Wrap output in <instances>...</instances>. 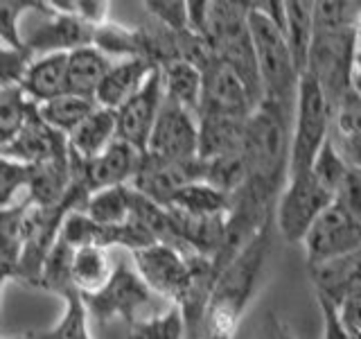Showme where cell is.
I'll return each instance as SVG.
<instances>
[{
	"label": "cell",
	"mask_w": 361,
	"mask_h": 339,
	"mask_svg": "<svg viewBox=\"0 0 361 339\" xmlns=\"http://www.w3.org/2000/svg\"><path fill=\"white\" fill-rule=\"evenodd\" d=\"M316 301H319V308L323 314V339H353L343 328L341 319H338L336 305L327 297H321V294H316Z\"/></svg>",
	"instance_id": "42"
},
{
	"label": "cell",
	"mask_w": 361,
	"mask_h": 339,
	"mask_svg": "<svg viewBox=\"0 0 361 339\" xmlns=\"http://www.w3.org/2000/svg\"><path fill=\"white\" fill-rule=\"evenodd\" d=\"M203 39L210 43L214 54L231 64L251 90L253 102L259 107L264 100L262 79L257 71L251 25H248V3H226L208 0V16Z\"/></svg>",
	"instance_id": "4"
},
{
	"label": "cell",
	"mask_w": 361,
	"mask_h": 339,
	"mask_svg": "<svg viewBox=\"0 0 361 339\" xmlns=\"http://www.w3.org/2000/svg\"><path fill=\"white\" fill-rule=\"evenodd\" d=\"M20 88L34 105H45L59 95L68 93V54H45L37 56L25 77L20 79Z\"/></svg>",
	"instance_id": "20"
},
{
	"label": "cell",
	"mask_w": 361,
	"mask_h": 339,
	"mask_svg": "<svg viewBox=\"0 0 361 339\" xmlns=\"http://www.w3.org/2000/svg\"><path fill=\"white\" fill-rule=\"evenodd\" d=\"M165 105V90H163V71L154 68L152 75L145 79V84L131 100L116 111L118 113V141H124L140 152H147L154 124L161 116V109Z\"/></svg>",
	"instance_id": "14"
},
{
	"label": "cell",
	"mask_w": 361,
	"mask_h": 339,
	"mask_svg": "<svg viewBox=\"0 0 361 339\" xmlns=\"http://www.w3.org/2000/svg\"><path fill=\"white\" fill-rule=\"evenodd\" d=\"M163 71V90L165 100L176 107H183L199 116L201 109V90H203V73L197 66L188 61H172L161 66Z\"/></svg>",
	"instance_id": "26"
},
{
	"label": "cell",
	"mask_w": 361,
	"mask_h": 339,
	"mask_svg": "<svg viewBox=\"0 0 361 339\" xmlns=\"http://www.w3.org/2000/svg\"><path fill=\"white\" fill-rule=\"evenodd\" d=\"M142 9L149 14L152 20L161 23L167 30H172V32L190 30L185 0H147V3H142Z\"/></svg>",
	"instance_id": "39"
},
{
	"label": "cell",
	"mask_w": 361,
	"mask_h": 339,
	"mask_svg": "<svg viewBox=\"0 0 361 339\" xmlns=\"http://www.w3.org/2000/svg\"><path fill=\"white\" fill-rule=\"evenodd\" d=\"M30 339H32V337H30Z\"/></svg>",
	"instance_id": "47"
},
{
	"label": "cell",
	"mask_w": 361,
	"mask_h": 339,
	"mask_svg": "<svg viewBox=\"0 0 361 339\" xmlns=\"http://www.w3.org/2000/svg\"><path fill=\"white\" fill-rule=\"evenodd\" d=\"M231 206H233L231 195H226V192L206 184V181H197V184H190L180 190L169 201L167 208L195 215V218H219V215H228Z\"/></svg>",
	"instance_id": "28"
},
{
	"label": "cell",
	"mask_w": 361,
	"mask_h": 339,
	"mask_svg": "<svg viewBox=\"0 0 361 339\" xmlns=\"http://www.w3.org/2000/svg\"><path fill=\"white\" fill-rule=\"evenodd\" d=\"M104 235H106V229L102 224H97L86 210L68 213L63 224H61V233H59L61 240L71 244L75 251H77V249H84V246L106 249Z\"/></svg>",
	"instance_id": "36"
},
{
	"label": "cell",
	"mask_w": 361,
	"mask_h": 339,
	"mask_svg": "<svg viewBox=\"0 0 361 339\" xmlns=\"http://www.w3.org/2000/svg\"><path fill=\"white\" fill-rule=\"evenodd\" d=\"M334 111L312 75L305 73L298 84L296 109L291 124V161L289 177L310 172L316 156L330 141Z\"/></svg>",
	"instance_id": "6"
},
{
	"label": "cell",
	"mask_w": 361,
	"mask_h": 339,
	"mask_svg": "<svg viewBox=\"0 0 361 339\" xmlns=\"http://www.w3.org/2000/svg\"><path fill=\"white\" fill-rule=\"evenodd\" d=\"M0 154H3V158H11V161L37 165L54 161V158H68L71 143H68V136L52 129L39 116L37 107V111L30 116L27 124L18 131L16 138L9 141L7 145H0Z\"/></svg>",
	"instance_id": "17"
},
{
	"label": "cell",
	"mask_w": 361,
	"mask_h": 339,
	"mask_svg": "<svg viewBox=\"0 0 361 339\" xmlns=\"http://www.w3.org/2000/svg\"><path fill=\"white\" fill-rule=\"evenodd\" d=\"M5 339H30V333H25V335H18V337H5Z\"/></svg>",
	"instance_id": "45"
},
{
	"label": "cell",
	"mask_w": 361,
	"mask_h": 339,
	"mask_svg": "<svg viewBox=\"0 0 361 339\" xmlns=\"http://www.w3.org/2000/svg\"><path fill=\"white\" fill-rule=\"evenodd\" d=\"M307 265L316 267L361 249V224L336 199L327 206L305 235Z\"/></svg>",
	"instance_id": "9"
},
{
	"label": "cell",
	"mask_w": 361,
	"mask_h": 339,
	"mask_svg": "<svg viewBox=\"0 0 361 339\" xmlns=\"http://www.w3.org/2000/svg\"><path fill=\"white\" fill-rule=\"evenodd\" d=\"M90 312L86 308L84 294L71 290L63 297V314L48 331L30 333L32 339H95L90 333Z\"/></svg>",
	"instance_id": "30"
},
{
	"label": "cell",
	"mask_w": 361,
	"mask_h": 339,
	"mask_svg": "<svg viewBox=\"0 0 361 339\" xmlns=\"http://www.w3.org/2000/svg\"><path fill=\"white\" fill-rule=\"evenodd\" d=\"M314 7L307 0H287L285 3V37L293 54L300 77L307 73V61L314 43Z\"/></svg>",
	"instance_id": "25"
},
{
	"label": "cell",
	"mask_w": 361,
	"mask_h": 339,
	"mask_svg": "<svg viewBox=\"0 0 361 339\" xmlns=\"http://www.w3.org/2000/svg\"><path fill=\"white\" fill-rule=\"evenodd\" d=\"M145 161V152L124 141H116L104 154L97 158L77 156L71 152V172L77 184H82L90 195L116 186H131L135 174L140 172Z\"/></svg>",
	"instance_id": "10"
},
{
	"label": "cell",
	"mask_w": 361,
	"mask_h": 339,
	"mask_svg": "<svg viewBox=\"0 0 361 339\" xmlns=\"http://www.w3.org/2000/svg\"><path fill=\"white\" fill-rule=\"evenodd\" d=\"M274 339H293V337H291V333L287 331L285 326L278 323V321L274 319Z\"/></svg>",
	"instance_id": "44"
},
{
	"label": "cell",
	"mask_w": 361,
	"mask_h": 339,
	"mask_svg": "<svg viewBox=\"0 0 361 339\" xmlns=\"http://www.w3.org/2000/svg\"><path fill=\"white\" fill-rule=\"evenodd\" d=\"M34 165L3 158V170H0V210L11 208L27 199V188L32 181Z\"/></svg>",
	"instance_id": "37"
},
{
	"label": "cell",
	"mask_w": 361,
	"mask_h": 339,
	"mask_svg": "<svg viewBox=\"0 0 361 339\" xmlns=\"http://www.w3.org/2000/svg\"><path fill=\"white\" fill-rule=\"evenodd\" d=\"M158 66H154L149 59L142 56H127V59L113 61L111 71L106 73L104 82L99 84L95 102L102 109L118 111L124 102L131 100L145 84V79L152 75V71Z\"/></svg>",
	"instance_id": "18"
},
{
	"label": "cell",
	"mask_w": 361,
	"mask_h": 339,
	"mask_svg": "<svg viewBox=\"0 0 361 339\" xmlns=\"http://www.w3.org/2000/svg\"><path fill=\"white\" fill-rule=\"evenodd\" d=\"M73 263H75V249L59 237L43 263L39 287L45 292H52L61 299L71 290H77L73 282Z\"/></svg>",
	"instance_id": "32"
},
{
	"label": "cell",
	"mask_w": 361,
	"mask_h": 339,
	"mask_svg": "<svg viewBox=\"0 0 361 339\" xmlns=\"http://www.w3.org/2000/svg\"><path fill=\"white\" fill-rule=\"evenodd\" d=\"M350 172V165L345 163V158L338 154V150L334 147L332 141H327L325 147L321 150V154L316 156V161L312 165V174L319 184L330 192V195L336 199L338 190H341L343 181Z\"/></svg>",
	"instance_id": "38"
},
{
	"label": "cell",
	"mask_w": 361,
	"mask_h": 339,
	"mask_svg": "<svg viewBox=\"0 0 361 339\" xmlns=\"http://www.w3.org/2000/svg\"><path fill=\"white\" fill-rule=\"evenodd\" d=\"M41 16L43 20L25 37V45L34 56L59 54V52L71 54L79 48L93 45L95 28L88 25L79 16L56 11L54 7L50 14H41Z\"/></svg>",
	"instance_id": "16"
},
{
	"label": "cell",
	"mask_w": 361,
	"mask_h": 339,
	"mask_svg": "<svg viewBox=\"0 0 361 339\" xmlns=\"http://www.w3.org/2000/svg\"><path fill=\"white\" fill-rule=\"evenodd\" d=\"M145 154L158 161L199 158V116L165 100Z\"/></svg>",
	"instance_id": "13"
},
{
	"label": "cell",
	"mask_w": 361,
	"mask_h": 339,
	"mask_svg": "<svg viewBox=\"0 0 361 339\" xmlns=\"http://www.w3.org/2000/svg\"><path fill=\"white\" fill-rule=\"evenodd\" d=\"M111 258L106 249L102 246H84L75 251V263H73V282L75 287L86 297V294H97L109 285L113 276Z\"/></svg>",
	"instance_id": "29"
},
{
	"label": "cell",
	"mask_w": 361,
	"mask_h": 339,
	"mask_svg": "<svg viewBox=\"0 0 361 339\" xmlns=\"http://www.w3.org/2000/svg\"><path fill=\"white\" fill-rule=\"evenodd\" d=\"M246 122L240 118H221V116H201L199 118V158H212L240 154L244 152L246 141Z\"/></svg>",
	"instance_id": "21"
},
{
	"label": "cell",
	"mask_w": 361,
	"mask_h": 339,
	"mask_svg": "<svg viewBox=\"0 0 361 339\" xmlns=\"http://www.w3.org/2000/svg\"><path fill=\"white\" fill-rule=\"evenodd\" d=\"M248 25H251L264 100H276L293 111L298 97L300 73L296 61H293L285 32L264 9H259L257 3H248Z\"/></svg>",
	"instance_id": "5"
},
{
	"label": "cell",
	"mask_w": 361,
	"mask_h": 339,
	"mask_svg": "<svg viewBox=\"0 0 361 339\" xmlns=\"http://www.w3.org/2000/svg\"><path fill=\"white\" fill-rule=\"evenodd\" d=\"M34 111L37 105L20 86H0V145L14 141Z\"/></svg>",
	"instance_id": "33"
},
{
	"label": "cell",
	"mask_w": 361,
	"mask_h": 339,
	"mask_svg": "<svg viewBox=\"0 0 361 339\" xmlns=\"http://www.w3.org/2000/svg\"><path fill=\"white\" fill-rule=\"evenodd\" d=\"M203 90H201V116H221L248 120L257 105L251 97V90L244 84L240 73L219 56L203 68Z\"/></svg>",
	"instance_id": "11"
},
{
	"label": "cell",
	"mask_w": 361,
	"mask_h": 339,
	"mask_svg": "<svg viewBox=\"0 0 361 339\" xmlns=\"http://www.w3.org/2000/svg\"><path fill=\"white\" fill-rule=\"evenodd\" d=\"M95 48H99L106 56H142L145 59V45H142V32L140 28H124L120 23H104V25L95 28Z\"/></svg>",
	"instance_id": "35"
},
{
	"label": "cell",
	"mask_w": 361,
	"mask_h": 339,
	"mask_svg": "<svg viewBox=\"0 0 361 339\" xmlns=\"http://www.w3.org/2000/svg\"><path fill=\"white\" fill-rule=\"evenodd\" d=\"M127 339H188V321L176 303L156 310L127 326Z\"/></svg>",
	"instance_id": "31"
},
{
	"label": "cell",
	"mask_w": 361,
	"mask_h": 339,
	"mask_svg": "<svg viewBox=\"0 0 361 339\" xmlns=\"http://www.w3.org/2000/svg\"><path fill=\"white\" fill-rule=\"evenodd\" d=\"M84 301L90 316L102 326L111 323L113 319H122L129 326L140 316L156 312L154 292L142 280L138 269L127 263H118L109 285L97 294H86Z\"/></svg>",
	"instance_id": "7"
},
{
	"label": "cell",
	"mask_w": 361,
	"mask_h": 339,
	"mask_svg": "<svg viewBox=\"0 0 361 339\" xmlns=\"http://www.w3.org/2000/svg\"><path fill=\"white\" fill-rule=\"evenodd\" d=\"M197 181H203L201 158H192V161H158V158L145 154L142 167L131 181V188L167 208L169 201L180 190L190 184H197Z\"/></svg>",
	"instance_id": "15"
},
{
	"label": "cell",
	"mask_w": 361,
	"mask_h": 339,
	"mask_svg": "<svg viewBox=\"0 0 361 339\" xmlns=\"http://www.w3.org/2000/svg\"><path fill=\"white\" fill-rule=\"evenodd\" d=\"M111 56L95 45H86L68 54V93L95 100L99 84L111 71Z\"/></svg>",
	"instance_id": "23"
},
{
	"label": "cell",
	"mask_w": 361,
	"mask_h": 339,
	"mask_svg": "<svg viewBox=\"0 0 361 339\" xmlns=\"http://www.w3.org/2000/svg\"><path fill=\"white\" fill-rule=\"evenodd\" d=\"M86 213L97 224L120 226L131 218V186H116L93 192L88 197Z\"/></svg>",
	"instance_id": "34"
},
{
	"label": "cell",
	"mask_w": 361,
	"mask_h": 339,
	"mask_svg": "<svg viewBox=\"0 0 361 339\" xmlns=\"http://www.w3.org/2000/svg\"><path fill=\"white\" fill-rule=\"evenodd\" d=\"M269 229L267 224L228 265H226L217 282H214L212 297L208 303L206 321H203V337H228L233 339L237 323L246 312L253 294L262 276L264 260L269 254Z\"/></svg>",
	"instance_id": "3"
},
{
	"label": "cell",
	"mask_w": 361,
	"mask_h": 339,
	"mask_svg": "<svg viewBox=\"0 0 361 339\" xmlns=\"http://www.w3.org/2000/svg\"><path fill=\"white\" fill-rule=\"evenodd\" d=\"M334 197L310 172L291 174L276 203V226L289 244H302L305 235Z\"/></svg>",
	"instance_id": "8"
},
{
	"label": "cell",
	"mask_w": 361,
	"mask_h": 339,
	"mask_svg": "<svg viewBox=\"0 0 361 339\" xmlns=\"http://www.w3.org/2000/svg\"><path fill=\"white\" fill-rule=\"evenodd\" d=\"M116 141H118V113L102 107H97L93 116L68 138L71 152L86 158V161L104 154Z\"/></svg>",
	"instance_id": "24"
},
{
	"label": "cell",
	"mask_w": 361,
	"mask_h": 339,
	"mask_svg": "<svg viewBox=\"0 0 361 339\" xmlns=\"http://www.w3.org/2000/svg\"><path fill=\"white\" fill-rule=\"evenodd\" d=\"M355 88L361 93V50L355 54Z\"/></svg>",
	"instance_id": "43"
},
{
	"label": "cell",
	"mask_w": 361,
	"mask_h": 339,
	"mask_svg": "<svg viewBox=\"0 0 361 339\" xmlns=\"http://www.w3.org/2000/svg\"><path fill=\"white\" fill-rule=\"evenodd\" d=\"M316 294L327 297L334 305H338L350 294L361 290V249L343 258L330 260V263L310 267Z\"/></svg>",
	"instance_id": "19"
},
{
	"label": "cell",
	"mask_w": 361,
	"mask_h": 339,
	"mask_svg": "<svg viewBox=\"0 0 361 339\" xmlns=\"http://www.w3.org/2000/svg\"><path fill=\"white\" fill-rule=\"evenodd\" d=\"M330 141L350 167L361 170V93L357 88L334 109Z\"/></svg>",
	"instance_id": "22"
},
{
	"label": "cell",
	"mask_w": 361,
	"mask_h": 339,
	"mask_svg": "<svg viewBox=\"0 0 361 339\" xmlns=\"http://www.w3.org/2000/svg\"><path fill=\"white\" fill-rule=\"evenodd\" d=\"M291 124L293 111L276 100L259 102V107L246 122L244 154L248 179L235 195H244L259 208L271 213L289 181Z\"/></svg>",
	"instance_id": "1"
},
{
	"label": "cell",
	"mask_w": 361,
	"mask_h": 339,
	"mask_svg": "<svg viewBox=\"0 0 361 339\" xmlns=\"http://www.w3.org/2000/svg\"><path fill=\"white\" fill-rule=\"evenodd\" d=\"M336 310L348 335L353 339H361V290L343 299L336 305Z\"/></svg>",
	"instance_id": "41"
},
{
	"label": "cell",
	"mask_w": 361,
	"mask_h": 339,
	"mask_svg": "<svg viewBox=\"0 0 361 339\" xmlns=\"http://www.w3.org/2000/svg\"><path fill=\"white\" fill-rule=\"evenodd\" d=\"M203 339H228V337H203Z\"/></svg>",
	"instance_id": "46"
},
{
	"label": "cell",
	"mask_w": 361,
	"mask_h": 339,
	"mask_svg": "<svg viewBox=\"0 0 361 339\" xmlns=\"http://www.w3.org/2000/svg\"><path fill=\"white\" fill-rule=\"evenodd\" d=\"M361 3L321 0L314 7V43L307 75L316 79L332 111L355 88V23Z\"/></svg>",
	"instance_id": "2"
},
{
	"label": "cell",
	"mask_w": 361,
	"mask_h": 339,
	"mask_svg": "<svg viewBox=\"0 0 361 339\" xmlns=\"http://www.w3.org/2000/svg\"><path fill=\"white\" fill-rule=\"evenodd\" d=\"M133 267L138 269L142 280L158 297L167 299L169 303H180L185 297L192 280L190 256L178 249L156 242L140 251H133Z\"/></svg>",
	"instance_id": "12"
},
{
	"label": "cell",
	"mask_w": 361,
	"mask_h": 339,
	"mask_svg": "<svg viewBox=\"0 0 361 339\" xmlns=\"http://www.w3.org/2000/svg\"><path fill=\"white\" fill-rule=\"evenodd\" d=\"M97 107H99L97 102L90 97L66 93V95L45 102V105H39V116L48 122L52 129L71 138V136L97 111Z\"/></svg>",
	"instance_id": "27"
},
{
	"label": "cell",
	"mask_w": 361,
	"mask_h": 339,
	"mask_svg": "<svg viewBox=\"0 0 361 339\" xmlns=\"http://www.w3.org/2000/svg\"><path fill=\"white\" fill-rule=\"evenodd\" d=\"M336 201L361 224V170L350 167V172L338 190Z\"/></svg>",
	"instance_id": "40"
}]
</instances>
